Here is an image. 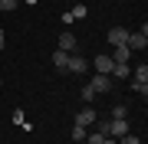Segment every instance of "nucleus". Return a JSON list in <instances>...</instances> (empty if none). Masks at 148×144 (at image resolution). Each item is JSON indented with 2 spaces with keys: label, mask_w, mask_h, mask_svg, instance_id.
<instances>
[{
  "label": "nucleus",
  "mask_w": 148,
  "mask_h": 144,
  "mask_svg": "<svg viewBox=\"0 0 148 144\" xmlns=\"http://www.w3.org/2000/svg\"><path fill=\"white\" fill-rule=\"evenodd\" d=\"M132 75H135V82H132V85H135V92H142V95H148V66L142 62L138 69H132Z\"/></svg>",
  "instance_id": "f257e3e1"
},
{
  "label": "nucleus",
  "mask_w": 148,
  "mask_h": 144,
  "mask_svg": "<svg viewBox=\"0 0 148 144\" xmlns=\"http://www.w3.org/2000/svg\"><path fill=\"white\" fill-rule=\"evenodd\" d=\"M92 66H95V72H102V75H112V66H115V62H112V56L99 53V56L92 59Z\"/></svg>",
  "instance_id": "f03ea898"
},
{
  "label": "nucleus",
  "mask_w": 148,
  "mask_h": 144,
  "mask_svg": "<svg viewBox=\"0 0 148 144\" xmlns=\"http://www.w3.org/2000/svg\"><path fill=\"white\" fill-rule=\"evenodd\" d=\"M109 43H112V46H125V43H128V30H125V26H112V30H109Z\"/></svg>",
  "instance_id": "7ed1b4c3"
},
{
  "label": "nucleus",
  "mask_w": 148,
  "mask_h": 144,
  "mask_svg": "<svg viewBox=\"0 0 148 144\" xmlns=\"http://www.w3.org/2000/svg\"><path fill=\"white\" fill-rule=\"evenodd\" d=\"M92 92H112V75H102V72H95V79L89 82Z\"/></svg>",
  "instance_id": "20e7f679"
},
{
  "label": "nucleus",
  "mask_w": 148,
  "mask_h": 144,
  "mask_svg": "<svg viewBox=\"0 0 148 144\" xmlns=\"http://www.w3.org/2000/svg\"><path fill=\"white\" fill-rule=\"evenodd\" d=\"M122 134H128V121H125V118H112V124H109V138H122Z\"/></svg>",
  "instance_id": "39448f33"
},
{
  "label": "nucleus",
  "mask_w": 148,
  "mask_h": 144,
  "mask_svg": "<svg viewBox=\"0 0 148 144\" xmlns=\"http://www.w3.org/2000/svg\"><path fill=\"white\" fill-rule=\"evenodd\" d=\"M86 66H89V62H86L79 53H73V56H69V62H66V72H86Z\"/></svg>",
  "instance_id": "423d86ee"
},
{
  "label": "nucleus",
  "mask_w": 148,
  "mask_h": 144,
  "mask_svg": "<svg viewBox=\"0 0 148 144\" xmlns=\"http://www.w3.org/2000/svg\"><path fill=\"white\" fill-rule=\"evenodd\" d=\"M128 49H145L148 46V36H145V33L142 30H138V33H128V43H125Z\"/></svg>",
  "instance_id": "0eeeda50"
},
{
  "label": "nucleus",
  "mask_w": 148,
  "mask_h": 144,
  "mask_svg": "<svg viewBox=\"0 0 148 144\" xmlns=\"http://www.w3.org/2000/svg\"><path fill=\"white\" fill-rule=\"evenodd\" d=\"M59 49L63 53H76V36L69 30H63V36H59Z\"/></svg>",
  "instance_id": "6e6552de"
},
{
  "label": "nucleus",
  "mask_w": 148,
  "mask_h": 144,
  "mask_svg": "<svg viewBox=\"0 0 148 144\" xmlns=\"http://www.w3.org/2000/svg\"><path fill=\"white\" fill-rule=\"evenodd\" d=\"M76 124H82V128H89V124H95V112H92L89 105H86V108H82L79 115H76Z\"/></svg>",
  "instance_id": "1a4fd4ad"
},
{
  "label": "nucleus",
  "mask_w": 148,
  "mask_h": 144,
  "mask_svg": "<svg viewBox=\"0 0 148 144\" xmlns=\"http://www.w3.org/2000/svg\"><path fill=\"white\" fill-rule=\"evenodd\" d=\"M66 62H69V53H63V49H56V53H53V66L66 72Z\"/></svg>",
  "instance_id": "9d476101"
},
{
  "label": "nucleus",
  "mask_w": 148,
  "mask_h": 144,
  "mask_svg": "<svg viewBox=\"0 0 148 144\" xmlns=\"http://www.w3.org/2000/svg\"><path fill=\"white\" fill-rule=\"evenodd\" d=\"M128 56H132V49H128V46H115V56H112V62H128Z\"/></svg>",
  "instance_id": "9b49d317"
},
{
  "label": "nucleus",
  "mask_w": 148,
  "mask_h": 144,
  "mask_svg": "<svg viewBox=\"0 0 148 144\" xmlns=\"http://www.w3.org/2000/svg\"><path fill=\"white\" fill-rule=\"evenodd\" d=\"M112 75H115V79H125V75H132L128 62H115V66H112Z\"/></svg>",
  "instance_id": "f8f14e48"
},
{
  "label": "nucleus",
  "mask_w": 148,
  "mask_h": 144,
  "mask_svg": "<svg viewBox=\"0 0 148 144\" xmlns=\"http://www.w3.org/2000/svg\"><path fill=\"white\" fill-rule=\"evenodd\" d=\"M73 141H76V144L86 141V128H82V124H73Z\"/></svg>",
  "instance_id": "ddd939ff"
},
{
  "label": "nucleus",
  "mask_w": 148,
  "mask_h": 144,
  "mask_svg": "<svg viewBox=\"0 0 148 144\" xmlns=\"http://www.w3.org/2000/svg\"><path fill=\"white\" fill-rule=\"evenodd\" d=\"M125 115H128V105H125V101H119V105L112 108V118H125Z\"/></svg>",
  "instance_id": "4468645a"
},
{
  "label": "nucleus",
  "mask_w": 148,
  "mask_h": 144,
  "mask_svg": "<svg viewBox=\"0 0 148 144\" xmlns=\"http://www.w3.org/2000/svg\"><path fill=\"white\" fill-rule=\"evenodd\" d=\"M69 13H73V20H82V16H86V13H89V10H86V7H82V3H76V7H73V10H69Z\"/></svg>",
  "instance_id": "2eb2a0df"
},
{
  "label": "nucleus",
  "mask_w": 148,
  "mask_h": 144,
  "mask_svg": "<svg viewBox=\"0 0 148 144\" xmlns=\"http://www.w3.org/2000/svg\"><path fill=\"white\" fill-rule=\"evenodd\" d=\"M16 3H20V0H0V10L10 13V10H16Z\"/></svg>",
  "instance_id": "dca6fc26"
},
{
  "label": "nucleus",
  "mask_w": 148,
  "mask_h": 144,
  "mask_svg": "<svg viewBox=\"0 0 148 144\" xmlns=\"http://www.w3.org/2000/svg\"><path fill=\"white\" fill-rule=\"evenodd\" d=\"M119 144H138V138L128 131V134H122V138H119Z\"/></svg>",
  "instance_id": "f3484780"
},
{
  "label": "nucleus",
  "mask_w": 148,
  "mask_h": 144,
  "mask_svg": "<svg viewBox=\"0 0 148 144\" xmlns=\"http://www.w3.org/2000/svg\"><path fill=\"white\" fill-rule=\"evenodd\" d=\"M7 46V36H3V30H0V49H3Z\"/></svg>",
  "instance_id": "a211bd4d"
},
{
  "label": "nucleus",
  "mask_w": 148,
  "mask_h": 144,
  "mask_svg": "<svg viewBox=\"0 0 148 144\" xmlns=\"http://www.w3.org/2000/svg\"><path fill=\"white\" fill-rule=\"evenodd\" d=\"M102 144H119V138H106V141H102Z\"/></svg>",
  "instance_id": "6ab92c4d"
},
{
  "label": "nucleus",
  "mask_w": 148,
  "mask_h": 144,
  "mask_svg": "<svg viewBox=\"0 0 148 144\" xmlns=\"http://www.w3.org/2000/svg\"><path fill=\"white\" fill-rule=\"evenodd\" d=\"M0 85H3V79H0Z\"/></svg>",
  "instance_id": "aec40b11"
},
{
  "label": "nucleus",
  "mask_w": 148,
  "mask_h": 144,
  "mask_svg": "<svg viewBox=\"0 0 148 144\" xmlns=\"http://www.w3.org/2000/svg\"><path fill=\"white\" fill-rule=\"evenodd\" d=\"M82 144H86V141H82Z\"/></svg>",
  "instance_id": "412c9836"
}]
</instances>
